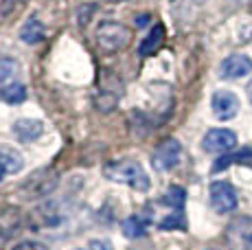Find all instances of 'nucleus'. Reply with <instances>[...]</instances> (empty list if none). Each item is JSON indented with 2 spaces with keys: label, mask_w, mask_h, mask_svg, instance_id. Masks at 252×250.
Masks as SVG:
<instances>
[{
  "label": "nucleus",
  "mask_w": 252,
  "mask_h": 250,
  "mask_svg": "<svg viewBox=\"0 0 252 250\" xmlns=\"http://www.w3.org/2000/svg\"><path fill=\"white\" fill-rule=\"evenodd\" d=\"M42 37H44V25L37 18H29L20 29V40L24 44H37Z\"/></svg>",
  "instance_id": "13"
},
{
  "label": "nucleus",
  "mask_w": 252,
  "mask_h": 250,
  "mask_svg": "<svg viewBox=\"0 0 252 250\" xmlns=\"http://www.w3.org/2000/svg\"><path fill=\"white\" fill-rule=\"evenodd\" d=\"M226 242L232 250H252V218H237L226 228Z\"/></svg>",
  "instance_id": "4"
},
{
  "label": "nucleus",
  "mask_w": 252,
  "mask_h": 250,
  "mask_svg": "<svg viewBox=\"0 0 252 250\" xmlns=\"http://www.w3.org/2000/svg\"><path fill=\"white\" fill-rule=\"evenodd\" d=\"M211 108L220 121H228L237 112H239V99L230 90H217L211 99Z\"/></svg>",
  "instance_id": "8"
},
{
  "label": "nucleus",
  "mask_w": 252,
  "mask_h": 250,
  "mask_svg": "<svg viewBox=\"0 0 252 250\" xmlns=\"http://www.w3.org/2000/svg\"><path fill=\"white\" fill-rule=\"evenodd\" d=\"M180 156H182L180 143H178L176 138H167V141L156 147V152H154V156H152V165H154V169H158V171H169L180 162Z\"/></svg>",
  "instance_id": "6"
},
{
  "label": "nucleus",
  "mask_w": 252,
  "mask_h": 250,
  "mask_svg": "<svg viewBox=\"0 0 252 250\" xmlns=\"http://www.w3.org/2000/svg\"><path fill=\"white\" fill-rule=\"evenodd\" d=\"M208 198H211V206L215 213H230V211L237 209V193L232 189V185L224 180H217L211 185V191H208Z\"/></svg>",
  "instance_id": "5"
},
{
  "label": "nucleus",
  "mask_w": 252,
  "mask_h": 250,
  "mask_svg": "<svg viewBox=\"0 0 252 250\" xmlns=\"http://www.w3.org/2000/svg\"><path fill=\"white\" fill-rule=\"evenodd\" d=\"M90 250H112V246H110V242H105V239H92Z\"/></svg>",
  "instance_id": "22"
},
{
  "label": "nucleus",
  "mask_w": 252,
  "mask_h": 250,
  "mask_svg": "<svg viewBox=\"0 0 252 250\" xmlns=\"http://www.w3.org/2000/svg\"><path fill=\"white\" fill-rule=\"evenodd\" d=\"M16 11V0H0V22H4Z\"/></svg>",
  "instance_id": "20"
},
{
  "label": "nucleus",
  "mask_w": 252,
  "mask_h": 250,
  "mask_svg": "<svg viewBox=\"0 0 252 250\" xmlns=\"http://www.w3.org/2000/svg\"><path fill=\"white\" fill-rule=\"evenodd\" d=\"M187 219H184V215H182V211H178L176 215H169V218H164L162 222H160V228L162 230H171V228H187Z\"/></svg>",
  "instance_id": "19"
},
{
  "label": "nucleus",
  "mask_w": 252,
  "mask_h": 250,
  "mask_svg": "<svg viewBox=\"0 0 252 250\" xmlns=\"http://www.w3.org/2000/svg\"><path fill=\"white\" fill-rule=\"evenodd\" d=\"M184 198H187V193H184L182 187H169V191L164 193L162 202H164V204H169V206H173L176 211H182Z\"/></svg>",
  "instance_id": "18"
},
{
  "label": "nucleus",
  "mask_w": 252,
  "mask_h": 250,
  "mask_svg": "<svg viewBox=\"0 0 252 250\" xmlns=\"http://www.w3.org/2000/svg\"><path fill=\"white\" fill-rule=\"evenodd\" d=\"M145 230H147V219L140 218V215H132V218H127L123 222V233L127 235V237H132V239L143 237Z\"/></svg>",
  "instance_id": "16"
},
{
  "label": "nucleus",
  "mask_w": 252,
  "mask_h": 250,
  "mask_svg": "<svg viewBox=\"0 0 252 250\" xmlns=\"http://www.w3.org/2000/svg\"><path fill=\"white\" fill-rule=\"evenodd\" d=\"M55 185H57V174L55 171L42 169V171H37L35 176L29 178L27 185H24L22 189H24V193L31 195V198H42V195L51 193V191L55 189Z\"/></svg>",
  "instance_id": "9"
},
{
  "label": "nucleus",
  "mask_w": 252,
  "mask_h": 250,
  "mask_svg": "<svg viewBox=\"0 0 252 250\" xmlns=\"http://www.w3.org/2000/svg\"><path fill=\"white\" fill-rule=\"evenodd\" d=\"M123 97V81L121 77L112 73V70H101L99 73V84H96V108L108 112Z\"/></svg>",
  "instance_id": "2"
},
{
  "label": "nucleus",
  "mask_w": 252,
  "mask_h": 250,
  "mask_svg": "<svg viewBox=\"0 0 252 250\" xmlns=\"http://www.w3.org/2000/svg\"><path fill=\"white\" fill-rule=\"evenodd\" d=\"M237 145V136L232 129H224V127H213L206 132V136L202 138V147L208 154H224L230 152Z\"/></svg>",
  "instance_id": "7"
},
{
  "label": "nucleus",
  "mask_w": 252,
  "mask_h": 250,
  "mask_svg": "<svg viewBox=\"0 0 252 250\" xmlns=\"http://www.w3.org/2000/svg\"><path fill=\"white\" fill-rule=\"evenodd\" d=\"M94 37H96V44L99 49H103L105 53H116L121 49H125L129 42V29L121 22H114V20H105L96 27L94 31Z\"/></svg>",
  "instance_id": "3"
},
{
  "label": "nucleus",
  "mask_w": 252,
  "mask_h": 250,
  "mask_svg": "<svg viewBox=\"0 0 252 250\" xmlns=\"http://www.w3.org/2000/svg\"><path fill=\"white\" fill-rule=\"evenodd\" d=\"M4 176H9V171H7V167L2 165V160H0V182L4 180Z\"/></svg>",
  "instance_id": "23"
},
{
  "label": "nucleus",
  "mask_w": 252,
  "mask_h": 250,
  "mask_svg": "<svg viewBox=\"0 0 252 250\" xmlns=\"http://www.w3.org/2000/svg\"><path fill=\"white\" fill-rule=\"evenodd\" d=\"M0 160H2V165L7 167L9 174H18V171L22 169V165H24L22 154L11 150V147H0Z\"/></svg>",
  "instance_id": "15"
},
{
  "label": "nucleus",
  "mask_w": 252,
  "mask_h": 250,
  "mask_svg": "<svg viewBox=\"0 0 252 250\" xmlns=\"http://www.w3.org/2000/svg\"><path fill=\"white\" fill-rule=\"evenodd\" d=\"M42 132H44V125H42V121H37V119H20V121L13 123V134L24 143L40 138Z\"/></svg>",
  "instance_id": "11"
},
{
  "label": "nucleus",
  "mask_w": 252,
  "mask_h": 250,
  "mask_svg": "<svg viewBox=\"0 0 252 250\" xmlns=\"http://www.w3.org/2000/svg\"><path fill=\"white\" fill-rule=\"evenodd\" d=\"M250 73H252V60L248 55H241V53L228 55L220 66V75L224 79H239V77H246Z\"/></svg>",
  "instance_id": "10"
},
{
  "label": "nucleus",
  "mask_w": 252,
  "mask_h": 250,
  "mask_svg": "<svg viewBox=\"0 0 252 250\" xmlns=\"http://www.w3.org/2000/svg\"><path fill=\"white\" fill-rule=\"evenodd\" d=\"M162 40H164V29L160 25H156L149 31V35L145 37L143 42H140V46H138V55L140 57H149V55H154L158 49H160V44H162Z\"/></svg>",
  "instance_id": "12"
},
{
  "label": "nucleus",
  "mask_w": 252,
  "mask_h": 250,
  "mask_svg": "<svg viewBox=\"0 0 252 250\" xmlns=\"http://www.w3.org/2000/svg\"><path fill=\"white\" fill-rule=\"evenodd\" d=\"M246 93H248V99H250V103H252V81L248 84V88H246Z\"/></svg>",
  "instance_id": "24"
},
{
  "label": "nucleus",
  "mask_w": 252,
  "mask_h": 250,
  "mask_svg": "<svg viewBox=\"0 0 252 250\" xmlns=\"http://www.w3.org/2000/svg\"><path fill=\"white\" fill-rule=\"evenodd\" d=\"M0 97L7 101V103H22V101L27 99V90H24V86L18 81V84H11L4 90H0Z\"/></svg>",
  "instance_id": "17"
},
{
  "label": "nucleus",
  "mask_w": 252,
  "mask_h": 250,
  "mask_svg": "<svg viewBox=\"0 0 252 250\" xmlns=\"http://www.w3.org/2000/svg\"><path fill=\"white\" fill-rule=\"evenodd\" d=\"M18 73H20V66L13 60H2L0 62V90H4L7 86L18 84Z\"/></svg>",
  "instance_id": "14"
},
{
  "label": "nucleus",
  "mask_w": 252,
  "mask_h": 250,
  "mask_svg": "<svg viewBox=\"0 0 252 250\" xmlns=\"http://www.w3.org/2000/svg\"><path fill=\"white\" fill-rule=\"evenodd\" d=\"M13 250H48V248L40 242H22V244H18Z\"/></svg>",
  "instance_id": "21"
},
{
  "label": "nucleus",
  "mask_w": 252,
  "mask_h": 250,
  "mask_svg": "<svg viewBox=\"0 0 252 250\" xmlns=\"http://www.w3.org/2000/svg\"><path fill=\"white\" fill-rule=\"evenodd\" d=\"M103 2H123V0H103Z\"/></svg>",
  "instance_id": "25"
},
{
  "label": "nucleus",
  "mask_w": 252,
  "mask_h": 250,
  "mask_svg": "<svg viewBox=\"0 0 252 250\" xmlns=\"http://www.w3.org/2000/svg\"><path fill=\"white\" fill-rule=\"evenodd\" d=\"M103 174L108 180L112 182H119V185H129L134 191H145L149 189V176L147 171L140 167V162L136 160H116V162H110L105 165Z\"/></svg>",
  "instance_id": "1"
}]
</instances>
